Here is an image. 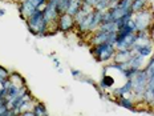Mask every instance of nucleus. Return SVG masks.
<instances>
[{"label": "nucleus", "mask_w": 154, "mask_h": 116, "mask_svg": "<svg viewBox=\"0 0 154 116\" xmlns=\"http://www.w3.org/2000/svg\"><path fill=\"white\" fill-rule=\"evenodd\" d=\"M114 102L117 103L118 105H121V107L129 109V111H133V112L138 111V109L136 108V102H134V99L130 98V96H118V98H114Z\"/></svg>", "instance_id": "nucleus-11"}, {"label": "nucleus", "mask_w": 154, "mask_h": 116, "mask_svg": "<svg viewBox=\"0 0 154 116\" xmlns=\"http://www.w3.org/2000/svg\"><path fill=\"white\" fill-rule=\"evenodd\" d=\"M133 51L143 57H149L154 52V44H134Z\"/></svg>", "instance_id": "nucleus-12"}, {"label": "nucleus", "mask_w": 154, "mask_h": 116, "mask_svg": "<svg viewBox=\"0 0 154 116\" xmlns=\"http://www.w3.org/2000/svg\"><path fill=\"white\" fill-rule=\"evenodd\" d=\"M110 2H112V4H116V3H118L120 0H110ZM112 4H110V5H112Z\"/></svg>", "instance_id": "nucleus-31"}, {"label": "nucleus", "mask_w": 154, "mask_h": 116, "mask_svg": "<svg viewBox=\"0 0 154 116\" xmlns=\"http://www.w3.org/2000/svg\"><path fill=\"white\" fill-rule=\"evenodd\" d=\"M8 79H9V82H11L12 84H15V85H20V87L21 85H27L25 79L19 72H11L9 73V76H8Z\"/></svg>", "instance_id": "nucleus-19"}, {"label": "nucleus", "mask_w": 154, "mask_h": 116, "mask_svg": "<svg viewBox=\"0 0 154 116\" xmlns=\"http://www.w3.org/2000/svg\"><path fill=\"white\" fill-rule=\"evenodd\" d=\"M112 2L110 0H98L97 4L93 7V9H97V11H101V12H105L106 9L110 7Z\"/></svg>", "instance_id": "nucleus-21"}, {"label": "nucleus", "mask_w": 154, "mask_h": 116, "mask_svg": "<svg viewBox=\"0 0 154 116\" xmlns=\"http://www.w3.org/2000/svg\"><path fill=\"white\" fill-rule=\"evenodd\" d=\"M47 2H48V0H47Z\"/></svg>", "instance_id": "nucleus-34"}, {"label": "nucleus", "mask_w": 154, "mask_h": 116, "mask_svg": "<svg viewBox=\"0 0 154 116\" xmlns=\"http://www.w3.org/2000/svg\"><path fill=\"white\" fill-rule=\"evenodd\" d=\"M33 112H35V116H47L48 115L45 104H44V103H41V102H36V103H35Z\"/></svg>", "instance_id": "nucleus-20"}, {"label": "nucleus", "mask_w": 154, "mask_h": 116, "mask_svg": "<svg viewBox=\"0 0 154 116\" xmlns=\"http://www.w3.org/2000/svg\"><path fill=\"white\" fill-rule=\"evenodd\" d=\"M52 62H53V66L56 67V68H59V67H61V66H60V60H59V59H56V57H54V59L52 60Z\"/></svg>", "instance_id": "nucleus-27"}, {"label": "nucleus", "mask_w": 154, "mask_h": 116, "mask_svg": "<svg viewBox=\"0 0 154 116\" xmlns=\"http://www.w3.org/2000/svg\"><path fill=\"white\" fill-rule=\"evenodd\" d=\"M133 48H128V50H118L116 51V55H114V62H118V63H124V62H128L130 59V56L133 55Z\"/></svg>", "instance_id": "nucleus-13"}, {"label": "nucleus", "mask_w": 154, "mask_h": 116, "mask_svg": "<svg viewBox=\"0 0 154 116\" xmlns=\"http://www.w3.org/2000/svg\"><path fill=\"white\" fill-rule=\"evenodd\" d=\"M19 2H20V0H19Z\"/></svg>", "instance_id": "nucleus-33"}, {"label": "nucleus", "mask_w": 154, "mask_h": 116, "mask_svg": "<svg viewBox=\"0 0 154 116\" xmlns=\"http://www.w3.org/2000/svg\"><path fill=\"white\" fill-rule=\"evenodd\" d=\"M28 30L32 35L38 37L48 36V23L44 18V12L41 9H36L29 18L25 20Z\"/></svg>", "instance_id": "nucleus-1"}, {"label": "nucleus", "mask_w": 154, "mask_h": 116, "mask_svg": "<svg viewBox=\"0 0 154 116\" xmlns=\"http://www.w3.org/2000/svg\"><path fill=\"white\" fill-rule=\"evenodd\" d=\"M84 3H86L88 5H91V7H94L96 4H97V2L98 0H82Z\"/></svg>", "instance_id": "nucleus-26"}, {"label": "nucleus", "mask_w": 154, "mask_h": 116, "mask_svg": "<svg viewBox=\"0 0 154 116\" xmlns=\"http://www.w3.org/2000/svg\"><path fill=\"white\" fill-rule=\"evenodd\" d=\"M153 55H154V52H153Z\"/></svg>", "instance_id": "nucleus-32"}, {"label": "nucleus", "mask_w": 154, "mask_h": 116, "mask_svg": "<svg viewBox=\"0 0 154 116\" xmlns=\"http://www.w3.org/2000/svg\"><path fill=\"white\" fill-rule=\"evenodd\" d=\"M116 51L117 50H116V46H113V44L102 43V44H97V46H91L89 52L96 59V62L109 63L114 59Z\"/></svg>", "instance_id": "nucleus-2"}, {"label": "nucleus", "mask_w": 154, "mask_h": 116, "mask_svg": "<svg viewBox=\"0 0 154 116\" xmlns=\"http://www.w3.org/2000/svg\"><path fill=\"white\" fill-rule=\"evenodd\" d=\"M147 76L145 68L138 69L136 75L131 77V85H133V99L134 102L137 100H143V93H145L146 85H147Z\"/></svg>", "instance_id": "nucleus-3"}, {"label": "nucleus", "mask_w": 154, "mask_h": 116, "mask_svg": "<svg viewBox=\"0 0 154 116\" xmlns=\"http://www.w3.org/2000/svg\"><path fill=\"white\" fill-rule=\"evenodd\" d=\"M128 63H129L130 68L142 69V68H145V67H146V63H147V60H146V57L141 56L140 53H137V52H133V55H131V56H130V59L128 60Z\"/></svg>", "instance_id": "nucleus-10"}, {"label": "nucleus", "mask_w": 154, "mask_h": 116, "mask_svg": "<svg viewBox=\"0 0 154 116\" xmlns=\"http://www.w3.org/2000/svg\"><path fill=\"white\" fill-rule=\"evenodd\" d=\"M98 31L102 32H108V34H117L118 31V25L116 21H109V23H102L98 27Z\"/></svg>", "instance_id": "nucleus-18"}, {"label": "nucleus", "mask_w": 154, "mask_h": 116, "mask_svg": "<svg viewBox=\"0 0 154 116\" xmlns=\"http://www.w3.org/2000/svg\"><path fill=\"white\" fill-rule=\"evenodd\" d=\"M81 5H82V0H70L68 8H66V14H69L70 16H75L80 11Z\"/></svg>", "instance_id": "nucleus-17"}, {"label": "nucleus", "mask_w": 154, "mask_h": 116, "mask_svg": "<svg viewBox=\"0 0 154 116\" xmlns=\"http://www.w3.org/2000/svg\"><path fill=\"white\" fill-rule=\"evenodd\" d=\"M31 2L33 3L35 5H36V8H37V9H41V11H43L44 7H45L47 0H31Z\"/></svg>", "instance_id": "nucleus-23"}, {"label": "nucleus", "mask_w": 154, "mask_h": 116, "mask_svg": "<svg viewBox=\"0 0 154 116\" xmlns=\"http://www.w3.org/2000/svg\"><path fill=\"white\" fill-rule=\"evenodd\" d=\"M5 15V9H0V16H4Z\"/></svg>", "instance_id": "nucleus-29"}, {"label": "nucleus", "mask_w": 154, "mask_h": 116, "mask_svg": "<svg viewBox=\"0 0 154 116\" xmlns=\"http://www.w3.org/2000/svg\"><path fill=\"white\" fill-rule=\"evenodd\" d=\"M150 34H152V36L154 37V21H153V24H152V27H150Z\"/></svg>", "instance_id": "nucleus-28"}, {"label": "nucleus", "mask_w": 154, "mask_h": 116, "mask_svg": "<svg viewBox=\"0 0 154 116\" xmlns=\"http://www.w3.org/2000/svg\"><path fill=\"white\" fill-rule=\"evenodd\" d=\"M57 28L61 32H70L72 30H75L76 28L75 18L70 16L69 14H66V12L60 14L59 19H57Z\"/></svg>", "instance_id": "nucleus-6"}, {"label": "nucleus", "mask_w": 154, "mask_h": 116, "mask_svg": "<svg viewBox=\"0 0 154 116\" xmlns=\"http://www.w3.org/2000/svg\"><path fill=\"white\" fill-rule=\"evenodd\" d=\"M9 73H11V72H9L5 67L0 66V82H2V80H4V79H8Z\"/></svg>", "instance_id": "nucleus-22"}, {"label": "nucleus", "mask_w": 154, "mask_h": 116, "mask_svg": "<svg viewBox=\"0 0 154 116\" xmlns=\"http://www.w3.org/2000/svg\"><path fill=\"white\" fill-rule=\"evenodd\" d=\"M146 8H150V0H131V12L143 11Z\"/></svg>", "instance_id": "nucleus-14"}, {"label": "nucleus", "mask_w": 154, "mask_h": 116, "mask_svg": "<svg viewBox=\"0 0 154 116\" xmlns=\"http://www.w3.org/2000/svg\"><path fill=\"white\" fill-rule=\"evenodd\" d=\"M102 16H104V12L93 9V20H92V27H91V34L97 31L98 27L102 24Z\"/></svg>", "instance_id": "nucleus-15"}, {"label": "nucleus", "mask_w": 154, "mask_h": 116, "mask_svg": "<svg viewBox=\"0 0 154 116\" xmlns=\"http://www.w3.org/2000/svg\"><path fill=\"white\" fill-rule=\"evenodd\" d=\"M137 31H150L153 21H154V11L152 8H146L143 11L136 12L131 16Z\"/></svg>", "instance_id": "nucleus-4"}, {"label": "nucleus", "mask_w": 154, "mask_h": 116, "mask_svg": "<svg viewBox=\"0 0 154 116\" xmlns=\"http://www.w3.org/2000/svg\"><path fill=\"white\" fill-rule=\"evenodd\" d=\"M136 44V32L129 34L122 39H117L116 41V50H128V48H133Z\"/></svg>", "instance_id": "nucleus-8"}, {"label": "nucleus", "mask_w": 154, "mask_h": 116, "mask_svg": "<svg viewBox=\"0 0 154 116\" xmlns=\"http://www.w3.org/2000/svg\"><path fill=\"white\" fill-rule=\"evenodd\" d=\"M70 73H72V76L75 77V79H80V77L82 76L81 71H79V69H75V68H72V69H70Z\"/></svg>", "instance_id": "nucleus-25"}, {"label": "nucleus", "mask_w": 154, "mask_h": 116, "mask_svg": "<svg viewBox=\"0 0 154 116\" xmlns=\"http://www.w3.org/2000/svg\"><path fill=\"white\" fill-rule=\"evenodd\" d=\"M44 12V18H45L47 23H53V21H57L60 16V11L57 8V2L56 0H48L45 3V7L43 9Z\"/></svg>", "instance_id": "nucleus-5"}, {"label": "nucleus", "mask_w": 154, "mask_h": 116, "mask_svg": "<svg viewBox=\"0 0 154 116\" xmlns=\"http://www.w3.org/2000/svg\"><path fill=\"white\" fill-rule=\"evenodd\" d=\"M114 83H116L114 77L110 76V75H108V73H105V75L102 76L101 82L98 83V85H100L101 89H110V88H113Z\"/></svg>", "instance_id": "nucleus-16"}, {"label": "nucleus", "mask_w": 154, "mask_h": 116, "mask_svg": "<svg viewBox=\"0 0 154 116\" xmlns=\"http://www.w3.org/2000/svg\"><path fill=\"white\" fill-rule=\"evenodd\" d=\"M17 9H19V12H20L21 19L25 21L37 8L31 0H20V2H19V5H17Z\"/></svg>", "instance_id": "nucleus-7"}, {"label": "nucleus", "mask_w": 154, "mask_h": 116, "mask_svg": "<svg viewBox=\"0 0 154 116\" xmlns=\"http://www.w3.org/2000/svg\"><path fill=\"white\" fill-rule=\"evenodd\" d=\"M112 93H113L114 98H118V96H130V98H133V85H131V80L126 79L122 85L113 89Z\"/></svg>", "instance_id": "nucleus-9"}, {"label": "nucleus", "mask_w": 154, "mask_h": 116, "mask_svg": "<svg viewBox=\"0 0 154 116\" xmlns=\"http://www.w3.org/2000/svg\"><path fill=\"white\" fill-rule=\"evenodd\" d=\"M57 71H59V72H60V73H63V72H64V69L61 68V67H59V68H57Z\"/></svg>", "instance_id": "nucleus-30"}, {"label": "nucleus", "mask_w": 154, "mask_h": 116, "mask_svg": "<svg viewBox=\"0 0 154 116\" xmlns=\"http://www.w3.org/2000/svg\"><path fill=\"white\" fill-rule=\"evenodd\" d=\"M8 105L7 103H4L3 105H0V116H7V112H8Z\"/></svg>", "instance_id": "nucleus-24"}]
</instances>
